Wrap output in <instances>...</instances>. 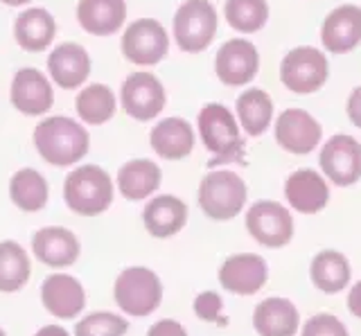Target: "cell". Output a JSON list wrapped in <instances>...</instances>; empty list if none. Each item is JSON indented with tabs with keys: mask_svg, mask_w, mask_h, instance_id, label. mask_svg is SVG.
Wrapping results in <instances>:
<instances>
[{
	"mask_svg": "<svg viewBox=\"0 0 361 336\" xmlns=\"http://www.w3.org/2000/svg\"><path fill=\"white\" fill-rule=\"evenodd\" d=\"M116 183L99 165H77L63 181V201L79 217H97L113 204Z\"/></svg>",
	"mask_w": 361,
	"mask_h": 336,
	"instance_id": "3957f363",
	"label": "cell"
},
{
	"mask_svg": "<svg viewBox=\"0 0 361 336\" xmlns=\"http://www.w3.org/2000/svg\"><path fill=\"white\" fill-rule=\"evenodd\" d=\"M129 332V321L113 311L88 313L75 325V336H124Z\"/></svg>",
	"mask_w": 361,
	"mask_h": 336,
	"instance_id": "d6a6232c",
	"label": "cell"
},
{
	"mask_svg": "<svg viewBox=\"0 0 361 336\" xmlns=\"http://www.w3.org/2000/svg\"><path fill=\"white\" fill-rule=\"evenodd\" d=\"M9 102L23 116H45L54 106V88L39 68H20L9 86Z\"/></svg>",
	"mask_w": 361,
	"mask_h": 336,
	"instance_id": "5bb4252c",
	"label": "cell"
},
{
	"mask_svg": "<svg viewBox=\"0 0 361 336\" xmlns=\"http://www.w3.org/2000/svg\"><path fill=\"white\" fill-rule=\"evenodd\" d=\"M248 187L240 174L231 170H212L199 183V206L212 221L235 219L246 206Z\"/></svg>",
	"mask_w": 361,
	"mask_h": 336,
	"instance_id": "277c9868",
	"label": "cell"
},
{
	"mask_svg": "<svg viewBox=\"0 0 361 336\" xmlns=\"http://www.w3.org/2000/svg\"><path fill=\"white\" fill-rule=\"evenodd\" d=\"M321 43L330 54H348L361 43V7L338 5L321 23Z\"/></svg>",
	"mask_w": 361,
	"mask_h": 336,
	"instance_id": "e0dca14e",
	"label": "cell"
},
{
	"mask_svg": "<svg viewBox=\"0 0 361 336\" xmlns=\"http://www.w3.org/2000/svg\"><path fill=\"white\" fill-rule=\"evenodd\" d=\"M0 336H7V332H5L3 328H0Z\"/></svg>",
	"mask_w": 361,
	"mask_h": 336,
	"instance_id": "60d3db41",
	"label": "cell"
},
{
	"mask_svg": "<svg viewBox=\"0 0 361 336\" xmlns=\"http://www.w3.org/2000/svg\"><path fill=\"white\" fill-rule=\"evenodd\" d=\"M113 298H116V305L129 316H149L163 302V282L152 268L129 266L118 275Z\"/></svg>",
	"mask_w": 361,
	"mask_h": 336,
	"instance_id": "8992f818",
	"label": "cell"
},
{
	"mask_svg": "<svg viewBox=\"0 0 361 336\" xmlns=\"http://www.w3.org/2000/svg\"><path fill=\"white\" fill-rule=\"evenodd\" d=\"M259 73V52L248 39H228L214 57V75L226 86H246Z\"/></svg>",
	"mask_w": 361,
	"mask_h": 336,
	"instance_id": "4fadbf2b",
	"label": "cell"
},
{
	"mask_svg": "<svg viewBox=\"0 0 361 336\" xmlns=\"http://www.w3.org/2000/svg\"><path fill=\"white\" fill-rule=\"evenodd\" d=\"M41 302L56 318H75L86 307V291L77 278L52 273L41 285Z\"/></svg>",
	"mask_w": 361,
	"mask_h": 336,
	"instance_id": "d6986e66",
	"label": "cell"
},
{
	"mask_svg": "<svg viewBox=\"0 0 361 336\" xmlns=\"http://www.w3.org/2000/svg\"><path fill=\"white\" fill-rule=\"evenodd\" d=\"M161 181H163V170L149 158L127 161L116 176V185L127 201L149 199L161 187Z\"/></svg>",
	"mask_w": 361,
	"mask_h": 336,
	"instance_id": "d4e9b609",
	"label": "cell"
},
{
	"mask_svg": "<svg viewBox=\"0 0 361 336\" xmlns=\"http://www.w3.org/2000/svg\"><path fill=\"white\" fill-rule=\"evenodd\" d=\"M219 16L210 0H185L174 12L172 35L178 50L188 54H199L210 48L217 37Z\"/></svg>",
	"mask_w": 361,
	"mask_h": 336,
	"instance_id": "5b68a950",
	"label": "cell"
},
{
	"mask_svg": "<svg viewBox=\"0 0 361 336\" xmlns=\"http://www.w3.org/2000/svg\"><path fill=\"white\" fill-rule=\"evenodd\" d=\"M149 144L163 161H183L197 144L195 129L185 118H165L149 131Z\"/></svg>",
	"mask_w": 361,
	"mask_h": 336,
	"instance_id": "7402d4cb",
	"label": "cell"
},
{
	"mask_svg": "<svg viewBox=\"0 0 361 336\" xmlns=\"http://www.w3.org/2000/svg\"><path fill=\"white\" fill-rule=\"evenodd\" d=\"M9 199L23 212H39L48 206L50 185L34 167H23L9 178Z\"/></svg>",
	"mask_w": 361,
	"mask_h": 336,
	"instance_id": "83f0119b",
	"label": "cell"
},
{
	"mask_svg": "<svg viewBox=\"0 0 361 336\" xmlns=\"http://www.w3.org/2000/svg\"><path fill=\"white\" fill-rule=\"evenodd\" d=\"M345 113L350 118V122L361 129V86L353 88V93L348 97V104H345Z\"/></svg>",
	"mask_w": 361,
	"mask_h": 336,
	"instance_id": "8d00e7d4",
	"label": "cell"
},
{
	"mask_svg": "<svg viewBox=\"0 0 361 336\" xmlns=\"http://www.w3.org/2000/svg\"><path fill=\"white\" fill-rule=\"evenodd\" d=\"M120 104L129 118L138 122H152L163 113L167 104L165 86L152 73H133L122 82Z\"/></svg>",
	"mask_w": 361,
	"mask_h": 336,
	"instance_id": "9c48e42d",
	"label": "cell"
},
{
	"mask_svg": "<svg viewBox=\"0 0 361 336\" xmlns=\"http://www.w3.org/2000/svg\"><path fill=\"white\" fill-rule=\"evenodd\" d=\"M127 20V0H79L77 23L90 37H113Z\"/></svg>",
	"mask_w": 361,
	"mask_h": 336,
	"instance_id": "44dd1931",
	"label": "cell"
},
{
	"mask_svg": "<svg viewBox=\"0 0 361 336\" xmlns=\"http://www.w3.org/2000/svg\"><path fill=\"white\" fill-rule=\"evenodd\" d=\"M276 142L282 149L296 156L314 151L323 140V127L305 108H287L276 120Z\"/></svg>",
	"mask_w": 361,
	"mask_h": 336,
	"instance_id": "7c38bea8",
	"label": "cell"
},
{
	"mask_svg": "<svg viewBox=\"0 0 361 336\" xmlns=\"http://www.w3.org/2000/svg\"><path fill=\"white\" fill-rule=\"evenodd\" d=\"M32 262L27 251L18 242H0V291L14 294L30 282Z\"/></svg>",
	"mask_w": 361,
	"mask_h": 336,
	"instance_id": "f546056e",
	"label": "cell"
},
{
	"mask_svg": "<svg viewBox=\"0 0 361 336\" xmlns=\"http://www.w3.org/2000/svg\"><path fill=\"white\" fill-rule=\"evenodd\" d=\"M147 336H188V332L178 321L163 318V321L154 323L152 328L147 330Z\"/></svg>",
	"mask_w": 361,
	"mask_h": 336,
	"instance_id": "d590c367",
	"label": "cell"
},
{
	"mask_svg": "<svg viewBox=\"0 0 361 336\" xmlns=\"http://www.w3.org/2000/svg\"><path fill=\"white\" fill-rule=\"evenodd\" d=\"M34 336H71V334H68V330L61 328V325H45V328H41Z\"/></svg>",
	"mask_w": 361,
	"mask_h": 336,
	"instance_id": "f35d334b",
	"label": "cell"
},
{
	"mask_svg": "<svg viewBox=\"0 0 361 336\" xmlns=\"http://www.w3.org/2000/svg\"><path fill=\"white\" fill-rule=\"evenodd\" d=\"M75 111L84 125L99 127L116 116L118 97L106 84H88L75 97Z\"/></svg>",
	"mask_w": 361,
	"mask_h": 336,
	"instance_id": "f1b7e54d",
	"label": "cell"
},
{
	"mask_svg": "<svg viewBox=\"0 0 361 336\" xmlns=\"http://www.w3.org/2000/svg\"><path fill=\"white\" fill-rule=\"evenodd\" d=\"M310 275L316 289L325 294H338L350 282V262L336 251H321L312 260Z\"/></svg>",
	"mask_w": 361,
	"mask_h": 336,
	"instance_id": "4dcf8cb0",
	"label": "cell"
},
{
	"mask_svg": "<svg viewBox=\"0 0 361 336\" xmlns=\"http://www.w3.org/2000/svg\"><path fill=\"white\" fill-rule=\"evenodd\" d=\"M300 336H348V330L332 313H316L305 323Z\"/></svg>",
	"mask_w": 361,
	"mask_h": 336,
	"instance_id": "836d02e7",
	"label": "cell"
},
{
	"mask_svg": "<svg viewBox=\"0 0 361 336\" xmlns=\"http://www.w3.org/2000/svg\"><path fill=\"white\" fill-rule=\"evenodd\" d=\"M224 16L240 35H255L269 20L267 0H226Z\"/></svg>",
	"mask_w": 361,
	"mask_h": 336,
	"instance_id": "1f68e13d",
	"label": "cell"
},
{
	"mask_svg": "<svg viewBox=\"0 0 361 336\" xmlns=\"http://www.w3.org/2000/svg\"><path fill=\"white\" fill-rule=\"evenodd\" d=\"M298 321V309L287 298H267L253 311V328L259 336H293Z\"/></svg>",
	"mask_w": 361,
	"mask_h": 336,
	"instance_id": "484cf974",
	"label": "cell"
},
{
	"mask_svg": "<svg viewBox=\"0 0 361 336\" xmlns=\"http://www.w3.org/2000/svg\"><path fill=\"white\" fill-rule=\"evenodd\" d=\"M142 223L156 239H167L180 232L188 223V206L174 194H161L147 201L142 210Z\"/></svg>",
	"mask_w": 361,
	"mask_h": 336,
	"instance_id": "603a6c76",
	"label": "cell"
},
{
	"mask_svg": "<svg viewBox=\"0 0 361 336\" xmlns=\"http://www.w3.org/2000/svg\"><path fill=\"white\" fill-rule=\"evenodd\" d=\"M90 54L84 46L75 41L59 43L48 54V75L50 80L63 91H77L90 77Z\"/></svg>",
	"mask_w": 361,
	"mask_h": 336,
	"instance_id": "9a60e30c",
	"label": "cell"
},
{
	"mask_svg": "<svg viewBox=\"0 0 361 336\" xmlns=\"http://www.w3.org/2000/svg\"><path fill=\"white\" fill-rule=\"evenodd\" d=\"M32 253L45 266L66 268L79 260L82 246H79V239L73 230H68L63 226H45L34 232Z\"/></svg>",
	"mask_w": 361,
	"mask_h": 336,
	"instance_id": "ac0fdd59",
	"label": "cell"
},
{
	"mask_svg": "<svg viewBox=\"0 0 361 336\" xmlns=\"http://www.w3.org/2000/svg\"><path fill=\"white\" fill-rule=\"evenodd\" d=\"M169 52V35L156 18H138L122 35V57L135 66H156Z\"/></svg>",
	"mask_w": 361,
	"mask_h": 336,
	"instance_id": "ba28073f",
	"label": "cell"
},
{
	"mask_svg": "<svg viewBox=\"0 0 361 336\" xmlns=\"http://www.w3.org/2000/svg\"><path fill=\"white\" fill-rule=\"evenodd\" d=\"M246 230L267 249H282L293 237V217L278 201H255L246 210Z\"/></svg>",
	"mask_w": 361,
	"mask_h": 336,
	"instance_id": "30bf717a",
	"label": "cell"
},
{
	"mask_svg": "<svg viewBox=\"0 0 361 336\" xmlns=\"http://www.w3.org/2000/svg\"><path fill=\"white\" fill-rule=\"evenodd\" d=\"M285 199L296 212L316 215L330 201V187H327L325 178L316 170L302 167V170H296L285 181Z\"/></svg>",
	"mask_w": 361,
	"mask_h": 336,
	"instance_id": "ffe728a7",
	"label": "cell"
},
{
	"mask_svg": "<svg viewBox=\"0 0 361 336\" xmlns=\"http://www.w3.org/2000/svg\"><path fill=\"white\" fill-rule=\"evenodd\" d=\"M32 140L41 158L52 167H71L82 163L90 149L88 129L68 116L43 118L34 127Z\"/></svg>",
	"mask_w": 361,
	"mask_h": 336,
	"instance_id": "6da1fadb",
	"label": "cell"
},
{
	"mask_svg": "<svg viewBox=\"0 0 361 336\" xmlns=\"http://www.w3.org/2000/svg\"><path fill=\"white\" fill-rule=\"evenodd\" d=\"M56 37V20L43 7H27L14 20V39L25 52H45Z\"/></svg>",
	"mask_w": 361,
	"mask_h": 336,
	"instance_id": "cb8c5ba5",
	"label": "cell"
},
{
	"mask_svg": "<svg viewBox=\"0 0 361 336\" xmlns=\"http://www.w3.org/2000/svg\"><path fill=\"white\" fill-rule=\"evenodd\" d=\"M330 77V61L325 52L314 46H298L289 50L280 61V82L289 93H319Z\"/></svg>",
	"mask_w": 361,
	"mask_h": 336,
	"instance_id": "52a82bcc",
	"label": "cell"
},
{
	"mask_svg": "<svg viewBox=\"0 0 361 336\" xmlns=\"http://www.w3.org/2000/svg\"><path fill=\"white\" fill-rule=\"evenodd\" d=\"M235 118L246 136H262L274 120V99L262 88H246L235 102Z\"/></svg>",
	"mask_w": 361,
	"mask_h": 336,
	"instance_id": "4316f807",
	"label": "cell"
},
{
	"mask_svg": "<svg viewBox=\"0 0 361 336\" xmlns=\"http://www.w3.org/2000/svg\"><path fill=\"white\" fill-rule=\"evenodd\" d=\"M348 309L353 311L357 318H361V280L353 287V291H350V296H348Z\"/></svg>",
	"mask_w": 361,
	"mask_h": 336,
	"instance_id": "74e56055",
	"label": "cell"
},
{
	"mask_svg": "<svg viewBox=\"0 0 361 336\" xmlns=\"http://www.w3.org/2000/svg\"><path fill=\"white\" fill-rule=\"evenodd\" d=\"M221 309H224L221 296L214 294V291H203V294L195 298V313L206 323H219V325L228 323V318L221 316Z\"/></svg>",
	"mask_w": 361,
	"mask_h": 336,
	"instance_id": "e575fe53",
	"label": "cell"
},
{
	"mask_svg": "<svg viewBox=\"0 0 361 336\" xmlns=\"http://www.w3.org/2000/svg\"><path fill=\"white\" fill-rule=\"evenodd\" d=\"M269 266L259 255L237 253L231 255L219 268V282L235 296H253L267 285Z\"/></svg>",
	"mask_w": 361,
	"mask_h": 336,
	"instance_id": "2e32d148",
	"label": "cell"
},
{
	"mask_svg": "<svg viewBox=\"0 0 361 336\" xmlns=\"http://www.w3.org/2000/svg\"><path fill=\"white\" fill-rule=\"evenodd\" d=\"M199 138L212 154L210 167L221 163H242L244 161V138L240 122L235 113L219 102L206 104L197 116Z\"/></svg>",
	"mask_w": 361,
	"mask_h": 336,
	"instance_id": "7a4b0ae2",
	"label": "cell"
},
{
	"mask_svg": "<svg viewBox=\"0 0 361 336\" xmlns=\"http://www.w3.org/2000/svg\"><path fill=\"white\" fill-rule=\"evenodd\" d=\"M319 165L334 185H355L361 178V144L348 133H336L321 147Z\"/></svg>",
	"mask_w": 361,
	"mask_h": 336,
	"instance_id": "8fae6325",
	"label": "cell"
},
{
	"mask_svg": "<svg viewBox=\"0 0 361 336\" xmlns=\"http://www.w3.org/2000/svg\"><path fill=\"white\" fill-rule=\"evenodd\" d=\"M3 5H7V7H23V5H30V3H34V0H0Z\"/></svg>",
	"mask_w": 361,
	"mask_h": 336,
	"instance_id": "ab89813d",
	"label": "cell"
}]
</instances>
